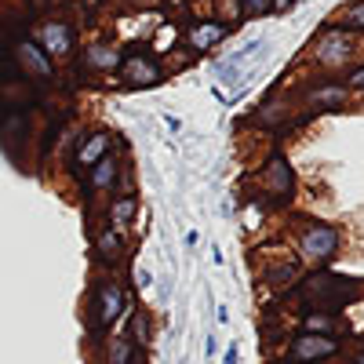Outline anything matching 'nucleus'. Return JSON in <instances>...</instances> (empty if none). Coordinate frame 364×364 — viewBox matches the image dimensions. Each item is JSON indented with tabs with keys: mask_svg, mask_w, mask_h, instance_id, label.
<instances>
[{
	"mask_svg": "<svg viewBox=\"0 0 364 364\" xmlns=\"http://www.w3.org/2000/svg\"><path fill=\"white\" fill-rule=\"evenodd\" d=\"M306 299L314 306H321V314H331L346 299H353V288H350V281H339V277H314L306 284Z\"/></svg>",
	"mask_w": 364,
	"mask_h": 364,
	"instance_id": "1",
	"label": "nucleus"
},
{
	"mask_svg": "<svg viewBox=\"0 0 364 364\" xmlns=\"http://www.w3.org/2000/svg\"><path fill=\"white\" fill-rule=\"evenodd\" d=\"M120 310H124V288H120L117 281H102L95 288V310H91L95 317H91V328H95V331L109 328L120 317Z\"/></svg>",
	"mask_w": 364,
	"mask_h": 364,
	"instance_id": "2",
	"label": "nucleus"
},
{
	"mask_svg": "<svg viewBox=\"0 0 364 364\" xmlns=\"http://www.w3.org/2000/svg\"><path fill=\"white\" fill-rule=\"evenodd\" d=\"M331 353H339V343L331 339V336H302V339H295L291 343V350H288V360L291 364H314V360H324V357H331Z\"/></svg>",
	"mask_w": 364,
	"mask_h": 364,
	"instance_id": "3",
	"label": "nucleus"
},
{
	"mask_svg": "<svg viewBox=\"0 0 364 364\" xmlns=\"http://www.w3.org/2000/svg\"><path fill=\"white\" fill-rule=\"evenodd\" d=\"M336 245H339V233L331 226H310L306 237H302V255L314 262H324L336 255Z\"/></svg>",
	"mask_w": 364,
	"mask_h": 364,
	"instance_id": "4",
	"label": "nucleus"
},
{
	"mask_svg": "<svg viewBox=\"0 0 364 364\" xmlns=\"http://www.w3.org/2000/svg\"><path fill=\"white\" fill-rule=\"evenodd\" d=\"M120 77H124L128 84L146 87V84H157L161 80V70H157V63H149L146 55H128L124 63H120Z\"/></svg>",
	"mask_w": 364,
	"mask_h": 364,
	"instance_id": "5",
	"label": "nucleus"
},
{
	"mask_svg": "<svg viewBox=\"0 0 364 364\" xmlns=\"http://www.w3.org/2000/svg\"><path fill=\"white\" fill-rule=\"evenodd\" d=\"M41 41L48 48V55H66L73 48V33H70V26L66 22H48L41 29Z\"/></svg>",
	"mask_w": 364,
	"mask_h": 364,
	"instance_id": "6",
	"label": "nucleus"
},
{
	"mask_svg": "<svg viewBox=\"0 0 364 364\" xmlns=\"http://www.w3.org/2000/svg\"><path fill=\"white\" fill-rule=\"evenodd\" d=\"M346 51H350V37L343 33V29H331V33L317 44L321 63H339V58H346Z\"/></svg>",
	"mask_w": 364,
	"mask_h": 364,
	"instance_id": "7",
	"label": "nucleus"
},
{
	"mask_svg": "<svg viewBox=\"0 0 364 364\" xmlns=\"http://www.w3.org/2000/svg\"><path fill=\"white\" fill-rule=\"evenodd\" d=\"M106 149H109V135H91V139H84L80 149H77V164H87V168L99 164Z\"/></svg>",
	"mask_w": 364,
	"mask_h": 364,
	"instance_id": "8",
	"label": "nucleus"
},
{
	"mask_svg": "<svg viewBox=\"0 0 364 364\" xmlns=\"http://www.w3.org/2000/svg\"><path fill=\"white\" fill-rule=\"evenodd\" d=\"M223 37H226V26H197V29H190V44L193 48H211Z\"/></svg>",
	"mask_w": 364,
	"mask_h": 364,
	"instance_id": "9",
	"label": "nucleus"
},
{
	"mask_svg": "<svg viewBox=\"0 0 364 364\" xmlns=\"http://www.w3.org/2000/svg\"><path fill=\"white\" fill-rule=\"evenodd\" d=\"M84 63L87 66H95V70H109V66H120V55L113 48H91L84 55Z\"/></svg>",
	"mask_w": 364,
	"mask_h": 364,
	"instance_id": "10",
	"label": "nucleus"
},
{
	"mask_svg": "<svg viewBox=\"0 0 364 364\" xmlns=\"http://www.w3.org/2000/svg\"><path fill=\"white\" fill-rule=\"evenodd\" d=\"M95 171H91V186L95 190H102V186H109V182L117 178V161L113 157H102L99 164H91Z\"/></svg>",
	"mask_w": 364,
	"mask_h": 364,
	"instance_id": "11",
	"label": "nucleus"
},
{
	"mask_svg": "<svg viewBox=\"0 0 364 364\" xmlns=\"http://www.w3.org/2000/svg\"><path fill=\"white\" fill-rule=\"evenodd\" d=\"M306 331L310 336H331V331H336V317L314 310V314H306Z\"/></svg>",
	"mask_w": 364,
	"mask_h": 364,
	"instance_id": "12",
	"label": "nucleus"
},
{
	"mask_svg": "<svg viewBox=\"0 0 364 364\" xmlns=\"http://www.w3.org/2000/svg\"><path fill=\"white\" fill-rule=\"evenodd\" d=\"M18 51H22V58H26V66H33V70H37V77H51V63L41 55V48H33V44H22Z\"/></svg>",
	"mask_w": 364,
	"mask_h": 364,
	"instance_id": "13",
	"label": "nucleus"
},
{
	"mask_svg": "<svg viewBox=\"0 0 364 364\" xmlns=\"http://www.w3.org/2000/svg\"><path fill=\"white\" fill-rule=\"evenodd\" d=\"M117 252H120V233H117V230H106V233L99 237V259L113 262Z\"/></svg>",
	"mask_w": 364,
	"mask_h": 364,
	"instance_id": "14",
	"label": "nucleus"
},
{
	"mask_svg": "<svg viewBox=\"0 0 364 364\" xmlns=\"http://www.w3.org/2000/svg\"><path fill=\"white\" fill-rule=\"evenodd\" d=\"M343 99H346V91H343V87H324V91H317V95H314L317 106H339Z\"/></svg>",
	"mask_w": 364,
	"mask_h": 364,
	"instance_id": "15",
	"label": "nucleus"
},
{
	"mask_svg": "<svg viewBox=\"0 0 364 364\" xmlns=\"http://www.w3.org/2000/svg\"><path fill=\"white\" fill-rule=\"evenodd\" d=\"M132 346H146V339H149V324H146V317L142 314H135V321H132Z\"/></svg>",
	"mask_w": 364,
	"mask_h": 364,
	"instance_id": "16",
	"label": "nucleus"
},
{
	"mask_svg": "<svg viewBox=\"0 0 364 364\" xmlns=\"http://www.w3.org/2000/svg\"><path fill=\"white\" fill-rule=\"evenodd\" d=\"M132 215H135V200H132V197H124L120 204H113V219H117V223H128Z\"/></svg>",
	"mask_w": 364,
	"mask_h": 364,
	"instance_id": "17",
	"label": "nucleus"
},
{
	"mask_svg": "<svg viewBox=\"0 0 364 364\" xmlns=\"http://www.w3.org/2000/svg\"><path fill=\"white\" fill-rule=\"evenodd\" d=\"M132 360V339H120L113 350V364H128Z\"/></svg>",
	"mask_w": 364,
	"mask_h": 364,
	"instance_id": "18",
	"label": "nucleus"
},
{
	"mask_svg": "<svg viewBox=\"0 0 364 364\" xmlns=\"http://www.w3.org/2000/svg\"><path fill=\"white\" fill-rule=\"evenodd\" d=\"M346 29H364V4L346 11Z\"/></svg>",
	"mask_w": 364,
	"mask_h": 364,
	"instance_id": "19",
	"label": "nucleus"
},
{
	"mask_svg": "<svg viewBox=\"0 0 364 364\" xmlns=\"http://www.w3.org/2000/svg\"><path fill=\"white\" fill-rule=\"evenodd\" d=\"M284 281H295V266H284V269L269 273V284H284Z\"/></svg>",
	"mask_w": 364,
	"mask_h": 364,
	"instance_id": "20",
	"label": "nucleus"
},
{
	"mask_svg": "<svg viewBox=\"0 0 364 364\" xmlns=\"http://www.w3.org/2000/svg\"><path fill=\"white\" fill-rule=\"evenodd\" d=\"M266 8H269V0H245V11H252V15H259Z\"/></svg>",
	"mask_w": 364,
	"mask_h": 364,
	"instance_id": "21",
	"label": "nucleus"
},
{
	"mask_svg": "<svg viewBox=\"0 0 364 364\" xmlns=\"http://www.w3.org/2000/svg\"><path fill=\"white\" fill-rule=\"evenodd\" d=\"M154 284V277H149V269H139V288H149Z\"/></svg>",
	"mask_w": 364,
	"mask_h": 364,
	"instance_id": "22",
	"label": "nucleus"
},
{
	"mask_svg": "<svg viewBox=\"0 0 364 364\" xmlns=\"http://www.w3.org/2000/svg\"><path fill=\"white\" fill-rule=\"evenodd\" d=\"M223 364H237V346H230V350H226V360H223Z\"/></svg>",
	"mask_w": 364,
	"mask_h": 364,
	"instance_id": "23",
	"label": "nucleus"
},
{
	"mask_svg": "<svg viewBox=\"0 0 364 364\" xmlns=\"http://www.w3.org/2000/svg\"><path fill=\"white\" fill-rule=\"evenodd\" d=\"M350 80H353V84H357V87H364V70H357V73H353V77H350Z\"/></svg>",
	"mask_w": 364,
	"mask_h": 364,
	"instance_id": "24",
	"label": "nucleus"
},
{
	"mask_svg": "<svg viewBox=\"0 0 364 364\" xmlns=\"http://www.w3.org/2000/svg\"><path fill=\"white\" fill-rule=\"evenodd\" d=\"M269 4H273V8H281V11H284V8L291 4V0H269Z\"/></svg>",
	"mask_w": 364,
	"mask_h": 364,
	"instance_id": "25",
	"label": "nucleus"
},
{
	"mask_svg": "<svg viewBox=\"0 0 364 364\" xmlns=\"http://www.w3.org/2000/svg\"><path fill=\"white\" fill-rule=\"evenodd\" d=\"M357 364H364V343H360V350H357Z\"/></svg>",
	"mask_w": 364,
	"mask_h": 364,
	"instance_id": "26",
	"label": "nucleus"
},
{
	"mask_svg": "<svg viewBox=\"0 0 364 364\" xmlns=\"http://www.w3.org/2000/svg\"><path fill=\"white\" fill-rule=\"evenodd\" d=\"M128 364H146V360H142V357H132V360H128Z\"/></svg>",
	"mask_w": 364,
	"mask_h": 364,
	"instance_id": "27",
	"label": "nucleus"
}]
</instances>
